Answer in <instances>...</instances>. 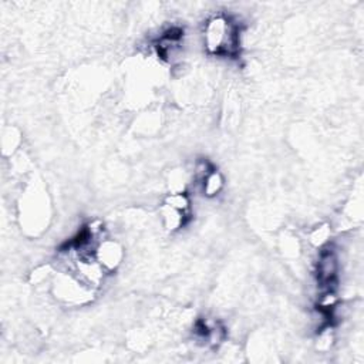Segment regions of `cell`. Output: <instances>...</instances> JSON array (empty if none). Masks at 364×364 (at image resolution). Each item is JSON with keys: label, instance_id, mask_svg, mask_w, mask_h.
I'll list each match as a JSON object with an SVG mask.
<instances>
[{"label": "cell", "instance_id": "2", "mask_svg": "<svg viewBox=\"0 0 364 364\" xmlns=\"http://www.w3.org/2000/svg\"><path fill=\"white\" fill-rule=\"evenodd\" d=\"M54 296L65 304H84L92 299L94 289L82 283L71 270H64L55 274L53 280Z\"/></svg>", "mask_w": 364, "mask_h": 364}, {"label": "cell", "instance_id": "4", "mask_svg": "<svg viewBox=\"0 0 364 364\" xmlns=\"http://www.w3.org/2000/svg\"><path fill=\"white\" fill-rule=\"evenodd\" d=\"M124 256V247L115 239L104 237L98 242V245L94 249V259L107 273L115 272L122 264Z\"/></svg>", "mask_w": 364, "mask_h": 364}, {"label": "cell", "instance_id": "6", "mask_svg": "<svg viewBox=\"0 0 364 364\" xmlns=\"http://www.w3.org/2000/svg\"><path fill=\"white\" fill-rule=\"evenodd\" d=\"M199 183H200L202 193L206 198H215L216 195H219L222 192V189L225 186V178L219 171L212 169Z\"/></svg>", "mask_w": 364, "mask_h": 364}, {"label": "cell", "instance_id": "3", "mask_svg": "<svg viewBox=\"0 0 364 364\" xmlns=\"http://www.w3.org/2000/svg\"><path fill=\"white\" fill-rule=\"evenodd\" d=\"M340 262L337 252L326 245L318 249V257L316 262V276L321 290H334V283L337 280Z\"/></svg>", "mask_w": 364, "mask_h": 364}, {"label": "cell", "instance_id": "8", "mask_svg": "<svg viewBox=\"0 0 364 364\" xmlns=\"http://www.w3.org/2000/svg\"><path fill=\"white\" fill-rule=\"evenodd\" d=\"M331 235V229L327 223H323L320 226H316L310 233H309V242L313 247L321 249L323 246L328 245V239Z\"/></svg>", "mask_w": 364, "mask_h": 364}, {"label": "cell", "instance_id": "1", "mask_svg": "<svg viewBox=\"0 0 364 364\" xmlns=\"http://www.w3.org/2000/svg\"><path fill=\"white\" fill-rule=\"evenodd\" d=\"M203 46L210 54L235 57L240 48V28L229 17L218 14L203 27Z\"/></svg>", "mask_w": 364, "mask_h": 364}, {"label": "cell", "instance_id": "7", "mask_svg": "<svg viewBox=\"0 0 364 364\" xmlns=\"http://www.w3.org/2000/svg\"><path fill=\"white\" fill-rule=\"evenodd\" d=\"M164 203H166L168 206L185 213L189 216L191 212V198L185 191H179V192H171L165 196Z\"/></svg>", "mask_w": 364, "mask_h": 364}, {"label": "cell", "instance_id": "5", "mask_svg": "<svg viewBox=\"0 0 364 364\" xmlns=\"http://www.w3.org/2000/svg\"><path fill=\"white\" fill-rule=\"evenodd\" d=\"M159 215L162 219V225L168 232H175V230L181 229L188 220V215L168 206L166 203H162V206L159 209Z\"/></svg>", "mask_w": 364, "mask_h": 364}]
</instances>
